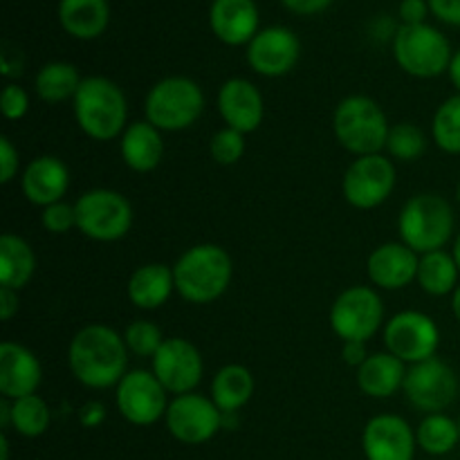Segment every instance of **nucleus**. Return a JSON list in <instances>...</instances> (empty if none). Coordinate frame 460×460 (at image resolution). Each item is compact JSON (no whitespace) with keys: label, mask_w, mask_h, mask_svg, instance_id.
I'll use <instances>...</instances> for the list:
<instances>
[{"label":"nucleus","mask_w":460,"mask_h":460,"mask_svg":"<svg viewBox=\"0 0 460 460\" xmlns=\"http://www.w3.org/2000/svg\"><path fill=\"white\" fill-rule=\"evenodd\" d=\"M418 449L429 456H447L460 443L458 420L449 418L447 413H429L416 427Z\"/></svg>","instance_id":"obj_31"},{"label":"nucleus","mask_w":460,"mask_h":460,"mask_svg":"<svg viewBox=\"0 0 460 460\" xmlns=\"http://www.w3.org/2000/svg\"><path fill=\"white\" fill-rule=\"evenodd\" d=\"M407 364L389 350L371 353L367 362L358 368V386L364 395L373 400H386L402 391L407 377Z\"/></svg>","instance_id":"obj_25"},{"label":"nucleus","mask_w":460,"mask_h":460,"mask_svg":"<svg viewBox=\"0 0 460 460\" xmlns=\"http://www.w3.org/2000/svg\"><path fill=\"white\" fill-rule=\"evenodd\" d=\"M458 277L460 270L452 252L436 250L420 256L416 283L429 296L454 295V290L458 288Z\"/></svg>","instance_id":"obj_30"},{"label":"nucleus","mask_w":460,"mask_h":460,"mask_svg":"<svg viewBox=\"0 0 460 460\" xmlns=\"http://www.w3.org/2000/svg\"><path fill=\"white\" fill-rule=\"evenodd\" d=\"M367 460H413L418 452L416 429L402 416L377 413L362 431Z\"/></svg>","instance_id":"obj_17"},{"label":"nucleus","mask_w":460,"mask_h":460,"mask_svg":"<svg viewBox=\"0 0 460 460\" xmlns=\"http://www.w3.org/2000/svg\"><path fill=\"white\" fill-rule=\"evenodd\" d=\"M21 169V153L7 135L0 137V182L9 184Z\"/></svg>","instance_id":"obj_39"},{"label":"nucleus","mask_w":460,"mask_h":460,"mask_svg":"<svg viewBox=\"0 0 460 460\" xmlns=\"http://www.w3.org/2000/svg\"><path fill=\"white\" fill-rule=\"evenodd\" d=\"M75 119L94 142L119 139L128 126V102L119 85L102 75L85 76L72 99Z\"/></svg>","instance_id":"obj_3"},{"label":"nucleus","mask_w":460,"mask_h":460,"mask_svg":"<svg viewBox=\"0 0 460 460\" xmlns=\"http://www.w3.org/2000/svg\"><path fill=\"white\" fill-rule=\"evenodd\" d=\"M76 229L97 243H117L133 227V205L115 189L97 187L84 191L75 202Z\"/></svg>","instance_id":"obj_8"},{"label":"nucleus","mask_w":460,"mask_h":460,"mask_svg":"<svg viewBox=\"0 0 460 460\" xmlns=\"http://www.w3.org/2000/svg\"><path fill=\"white\" fill-rule=\"evenodd\" d=\"M391 124L376 99L350 94L337 103L332 112V133L337 144L350 155H377L386 148Z\"/></svg>","instance_id":"obj_4"},{"label":"nucleus","mask_w":460,"mask_h":460,"mask_svg":"<svg viewBox=\"0 0 460 460\" xmlns=\"http://www.w3.org/2000/svg\"><path fill=\"white\" fill-rule=\"evenodd\" d=\"M124 341L128 353H133L135 358H155V353L160 350V346L164 344L166 337L162 335V328L157 323L146 322V319H135L128 326L124 328Z\"/></svg>","instance_id":"obj_35"},{"label":"nucleus","mask_w":460,"mask_h":460,"mask_svg":"<svg viewBox=\"0 0 460 460\" xmlns=\"http://www.w3.org/2000/svg\"><path fill=\"white\" fill-rule=\"evenodd\" d=\"M447 76H449V81H452L454 88H456L460 93V49H458V52H454L452 61H449Z\"/></svg>","instance_id":"obj_46"},{"label":"nucleus","mask_w":460,"mask_h":460,"mask_svg":"<svg viewBox=\"0 0 460 460\" xmlns=\"http://www.w3.org/2000/svg\"><path fill=\"white\" fill-rule=\"evenodd\" d=\"M398 171L391 157L364 155L355 157L341 178V193L346 202L359 211H371L385 205L395 191Z\"/></svg>","instance_id":"obj_10"},{"label":"nucleus","mask_w":460,"mask_h":460,"mask_svg":"<svg viewBox=\"0 0 460 460\" xmlns=\"http://www.w3.org/2000/svg\"><path fill=\"white\" fill-rule=\"evenodd\" d=\"M151 371L169 394L184 395L193 394L202 382L205 362L193 341L184 337H169L151 359Z\"/></svg>","instance_id":"obj_15"},{"label":"nucleus","mask_w":460,"mask_h":460,"mask_svg":"<svg viewBox=\"0 0 460 460\" xmlns=\"http://www.w3.org/2000/svg\"><path fill=\"white\" fill-rule=\"evenodd\" d=\"M207 106L200 84L191 76H164L151 85L144 99V117L162 133L187 130L202 117Z\"/></svg>","instance_id":"obj_6"},{"label":"nucleus","mask_w":460,"mask_h":460,"mask_svg":"<svg viewBox=\"0 0 460 460\" xmlns=\"http://www.w3.org/2000/svg\"><path fill=\"white\" fill-rule=\"evenodd\" d=\"M40 225L45 227V232L57 234V236H63V234L76 229V209L70 202L61 200L54 202V205L45 207L43 214H40Z\"/></svg>","instance_id":"obj_37"},{"label":"nucleus","mask_w":460,"mask_h":460,"mask_svg":"<svg viewBox=\"0 0 460 460\" xmlns=\"http://www.w3.org/2000/svg\"><path fill=\"white\" fill-rule=\"evenodd\" d=\"M256 389L254 376L243 364H225L211 380V400L227 416L236 413L252 400Z\"/></svg>","instance_id":"obj_28"},{"label":"nucleus","mask_w":460,"mask_h":460,"mask_svg":"<svg viewBox=\"0 0 460 460\" xmlns=\"http://www.w3.org/2000/svg\"><path fill=\"white\" fill-rule=\"evenodd\" d=\"M67 368L85 389L117 386L128 373V349L124 335L106 323H88L67 346Z\"/></svg>","instance_id":"obj_1"},{"label":"nucleus","mask_w":460,"mask_h":460,"mask_svg":"<svg viewBox=\"0 0 460 460\" xmlns=\"http://www.w3.org/2000/svg\"><path fill=\"white\" fill-rule=\"evenodd\" d=\"M22 196L30 205L45 207L61 202L70 189V169L57 155L34 157L21 173Z\"/></svg>","instance_id":"obj_20"},{"label":"nucleus","mask_w":460,"mask_h":460,"mask_svg":"<svg viewBox=\"0 0 460 460\" xmlns=\"http://www.w3.org/2000/svg\"><path fill=\"white\" fill-rule=\"evenodd\" d=\"M52 411L39 394L9 400V429L22 438H40L49 429Z\"/></svg>","instance_id":"obj_32"},{"label":"nucleus","mask_w":460,"mask_h":460,"mask_svg":"<svg viewBox=\"0 0 460 460\" xmlns=\"http://www.w3.org/2000/svg\"><path fill=\"white\" fill-rule=\"evenodd\" d=\"M385 326V304L371 286H350L331 305V328L341 341H368Z\"/></svg>","instance_id":"obj_9"},{"label":"nucleus","mask_w":460,"mask_h":460,"mask_svg":"<svg viewBox=\"0 0 460 460\" xmlns=\"http://www.w3.org/2000/svg\"><path fill=\"white\" fill-rule=\"evenodd\" d=\"M169 402V391L162 386L155 373L146 368L128 371L115 386L117 411L135 427H151L164 420Z\"/></svg>","instance_id":"obj_12"},{"label":"nucleus","mask_w":460,"mask_h":460,"mask_svg":"<svg viewBox=\"0 0 460 460\" xmlns=\"http://www.w3.org/2000/svg\"><path fill=\"white\" fill-rule=\"evenodd\" d=\"M420 254L400 243H382L368 254L367 274L380 290H404L418 277Z\"/></svg>","instance_id":"obj_19"},{"label":"nucleus","mask_w":460,"mask_h":460,"mask_svg":"<svg viewBox=\"0 0 460 460\" xmlns=\"http://www.w3.org/2000/svg\"><path fill=\"white\" fill-rule=\"evenodd\" d=\"M429 12L431 9L427 0H402L398 7V16L402 25H425Z\"/></svg>","instance_id":"obj_40"},{"label":"nucleus","mask_w":460,"mask_h":460,"mask_svg":"<svg viewBox=\"0 0 460 460\" xmlns=\"http://www.w3.org/2000/svg\"><path fill=\"white\" fill-rule=\"evenodd\" d=\"M458 376L440 358L425 359L407 368L402 394L413 409L422 413H443L458 398Z\"/></svg>","instance_id":"obj_11"},{"label":"nucleus","mask_w":460,"mask_h":460,"mask_svg":"<svg viewBox=\"0 0 460 460\" xmlns=\"http://www.w3.org/2000/svg\"><path fill=\"white\" fill-rule=\"evenodd\" d=\"M36 274V254L22 236L4 232L0 236V286L21 292Z\"/></svg>","instance_id":"obj_27"},{"label":"nucleus","mask_w":460,"mask_h":460,"mask_svg":"<svg viewBox=\"0 0 460 460\" xmlns=\"http://www.w3.org/2000/svg\"><path fill=\"white\" fill-rule=\"evenodd\" d=\"M452 254H454V259H456V263H458V270H460V232L456 234V238H454Z\"/></svg>","instance_id":"obj_50"},{"label":"nucleus","mask_w":460,"mask_h":460,"mask_svg":"<svg viewBox=\"0 0 460 460\" xmlns=\"http://www.w3.org/2000/svg\"><path fill=\"white\" fill-rule=\"evenodd\" d=\"M245 148H247L245 135L225 126V128L216 130L214 137H211L209 155L216 164L234 166L236 162L243 160V155H245Z\"/></svg>","instance_id":"obj_36"},{"label":"nucleus","mask_w":460,"mask_h":460,"mask_svg":"<svg viewBox=\"0 0 460 460\" xmlns=\"http://www.w3.org/2000/svg\"><path fill=\"white\" fill-rule=\"evenodd\" d=\"M456 198H458V205H460V182H458V187H456Z\"/></svg>","instance_id":"obj_51"},{"label":"nucleus","mask_w":460,"mask_h":460,"mask_svg":"<svg viewBox=\"0 0 460 460\" xmlns=\"http://www.w3.org/2000/svg\"><path fill=\"white\" fill-rule=\"evenodd\" d=\"M368 349L367 341H341V359H344L349 367L359 368L368 359Z\"/></svg>","instance_id":"obj_44"},{"label":"nucleus","mask_w":460,"mask_h":460,"mask_svg":"<svg viewBox=\"0 0 460 460\" xmlns=\"http://www.w3.org/2000/svg\"><path fill=\"white\" fill-rule=\"evenodd\" d=\"M119 155L135 173H151L162 164V157H164L162 130L146 119L133 121L126 126L119 137Z\"/></svg>","instance_id":"obj_23"},{"label":"nucleus","mask_w":460,"mask_h":460,"mask_svg":"<svg viewBox=\"0 0 460 460\" xmlns=\"http://www.w3.org/2000/svg\"><path fill=\"white\" fill-rule=\"evenodd\" d=\"M175 292L173 265L146 263L133 270L126 283V296L139 310H157Z\"/></svg>","instance_id":"obj_24"},{"label":"nucleus","mask_w":460,"mask_h":460,"mask_svg":"<svg viewBox=\"0 0 460 460\" xmlns=\"http://www.w3.org/2000/svg\"><path fill=\"white\" fill-rule=\"evenodd\" d=\"M58 22L72 39L94 40L111 25L108 0H58Z\"/></svg>","instance_id":"obj_26"},{"label":"nucleus","mask_w":460,"mask_h":460,"mask_svg":"<svg viewBox=\"0 0 460 460\" xmlns=\"http://www.w3.org/2000/svg\"><path fill=\"white\" fill-rule=\"evenodd\" d=\"M0 460H9V438L7 431L0 434Z\"/></svg>","instance_id":"obj_49"},{"label":"nucleus","mask_w":460,"mask_h":460,"mask_svg":"<svg viewBox=\"0 0 460 460\" xmlns=\"http://www.w3.org/2000/svg\"><path fill=\"white\" fill-rule=\"evenodd\" d=\"M30 94L22 85L7 84L0 94V111H3L4 119L9 121H21L22 117L30 112Z\"/></svg>","instance_id":"obj_38"},{"label":"nucleus","mask_w":460,"mask_h":460,"mask_svg":"<svg viewBox=\"0 0 460 460\" xmlns=\"http://www.w3.org/2000/svg\"><path fill=\"white\" fill-rule=\"evenodd\" d=\"M18 310H21V296H18V290L0 286V319H3L4 323L12 322L18 314Z\"/></svg>","instance_id":"obj_45"},{"label":"nucleus","mask_w":460,"mask_h":460,"mask_svg":"<svg viewBox=\"0 0 460 460\" xmlns=\"http://www.w3.org/2000/svg\"><path fill=\"white\" fill-rule=\"evenodd\" d=\"M431 13L440 22L452 27H460V0H427Z\"/></svg>","instance_id":"obj_41"},{"label":"nucleus","mask_w":460,"mask_h":460,"mask_svg":"<svg viewBox=\"0 0 460 460\" xmlns=\"http://www.w3.org/2000/svg\"><path fill=\"white\" fill-rule=\"evenodd\" d=\"M400 70L416 79H436L445 75L452 61V43L434 25H400L391 40Z\"/></svg>","instance_id":"obj_7"},{"label":"nucleus","mask_w":460,"mask_h":460,"mask_svg":"<svg viewBox=\"0 0 460 460\" xmlns=\"http://www.w3.org/2000/svg\"><path fill=\"white\" fill-rule=\"evenodd\" d=\"M216 106L225 126L243 135L259 130L265 119V102L259 85L243 76H232L220 85Z\"/></svg>","instance_id":"obj_18"},{"label":"nucleus","mask_w":460,"mask_h":460,"mask_svg":"<svg viewBox=\"0 0 460 460\" xmlns=\"http://www.w3.org/2000/svg\"><path fill=\"white\" fill-rule=\"evenodd\" d=\"M301 57V40L290 27L272 25L261 30L245 48L247 66L261 76L279 79L295 70Z\"/></svg>","instance_id":"obj_16"},{"label":"nucleus","mask_w":460,"mask_h":460,"mask_svg":"<svg viewBox=\"0 0 460 460\" xmlns=\"http://www.w3.org/2000/svg\"><path fill=\"white\" fill-rule=\"evenodd\" d=\"M43 382V367L34 350L18 341L0 344V394L4 400L34 395Z\"/></svg>","instance_id":"obj_21"},{"label":"nucleus","mask_w":460,"mask_h":460,"mask_svg":"<svg viewBox=\"0 0 460 460\" xmlns=\"http://www.w3.org/2000/svg\"><path fill=\"white\" fill-rule=\"evenodd\" d=\"M386 153L395 162H416L427 151V135L420 126L411 121H400L394 124L386 137Z\"/></svg>","instance_id":"obj_34"},{"label":"nucleus","mask_w":460,"mask_h":460,"mask_svg":"<svg viewBox=\"0 0 460 460\" xmlns=\"http://www.w3.org/2000/svg\"><path fill=\"white\" fill-rule=\"evenodd\" d=\"M458 429H460V416H458Z\"/></svg>","instance_id":"obj_52"},{"label":"nucleus","mask_w":460,"mask_h":460,"mask_svg":"<svg viewBox=\"0 0 460 460\" xmlns=\"http://www.w3.org/2000/svg\"><path fill=\"white\" fill-rule=\"evenodd\" d=\"M400 241L416 254L445 250L454 238V209L440 193H416L398 216Z\"/></svg>","instance_id":"obj_5"},{"label":"nucleus","mask_w":460,"mask_h":460,"mask_svg":"<svg viewBox=\"0 0 460 460\" xmlns=\"http://www.w3.org/2000/svg\"><path fill=\"white\" fill-rule=\"evenodd\" d=\"M332 3L335 0H281L283 7L296 16H317V13L326 12Z\"/></svg>","instance_id":"obj_42"},{"label":"nucleus","mask_w":460,"mask_h":460,"mask_svg":"<svg viewBox=\"0 0 460 460\" xmlns=\"http://www.w3.org/2000/svg\"><path fill=\"white\" fill-rule=\"evenodd\" d=\"M84 76L79 75L76 66L67 61H49L36 72L34 90L36 97L45 103H63L72 102L79 93Z\"/></svg>","instance_id":"obj_29"},{"label":"nucleus","mask_w":460,"mask_h":460,"mask_svg":"<svg viewBox=\"0 0 460 460\" xmlns=\"http://www.w3.org/2000/svg\"><path fill=\"white\" fill-rule=\"evenodd\" d=\"M385 346L407 367L436 358L440 346V328L434 317L420 310H402L385 323Z\"/></svg>","instance_id":"obj_13"},{"label":"nucleus","mask_w":460,"mask_h":460,"mask_svg":"<svg viewBox=\"0 0 460 460\" xmlns=\"http://www.w3.org/2000/svg\"><path fill=\"white\" fill-rule=\"evenodd\" d=\"M173 277L175 292L187 304H214L232 286L234 261L225 247L216 243H198L178 256Z\"/></svg>","instance_id":"obj_2"},{"label":"nucleus","mask_w":460,"mask_h":460,"mask_svg":"<svg viewBox=\"0 0 460 460\" xmlns=\"http://www.w3.org/2000/svg\"><path fill=\"white\" fill-rule=\"evenodd\" d=\"M261 13L254 0H211L209 27L220 43L229 48L250 45L259 34Z\"/></svg>","instance_id":"obj_22"},{"label":"nucleus","mask_w":460,"mask_h":460,"mask_svg":"<svg viewBox=\"0 0 460 460\" xmlns=\"http://www.w3.org/2000/svg\"><path fill=\"white\" fill-rule=\"evenodd\" d=\"M223 416L214 400L193 391L173 395L166 409L164 425L178 443L205 445L223 429Z\"/></svg>","instance_id":"obj_14"},{"label":"nucleus","mask_w":460,"mask_h":460,"mask_svg":"<svg viewBox=\"0 0 460 460\" xmlns=\"http://www.w3.org/2000/svg\"><path fill=\"white\" fill-rule=\"evenodd\" d=\"M452 313H454V317H456V322L460 323V283L452 295Z\"/></svg>","instance_id":"obj_48"},{"label":"nucleus","mask_w":460,"mask_h":460,"mask_svg":"<svg viewBox=\"0 0 460 460\" xmlns=\"http://www.w3.org/2000/svg\"><path fill=\"white\" fill-rule=\"evenodd\" d=\"M0 427L3 431L9 429V400H0Z\"/></svg>","instance_id":"obj_47"},{"label":"nucleus","mask_w":460,"mask_h":460,"mask_svg":"<svg viewBox=\"0 0 460 460\" xmlns=\"http://www.w3.org/2000/svg\"><path fill=\"white\" fill-rule=\"evenodd\" d=\"M103 420H106V404L99 400H90L79 409V422L85 429H97L103 425Z\"/></svg>","instance_id":"obj_43"},{"label":"nucleus","mask_w":460,"mask_h":460,"mask_svg":"<svg viewBox=\"0 0 460 460\" xmlns=\"http://www.w3.org/2000/svg\"><path fill=\"white\" fill-rule=\"evenodd\" d=\"M431 137L440 151L460 155V93L445 99L431 119Z\"/></svg>","instance_id":"obj_33"}]
</instances>
